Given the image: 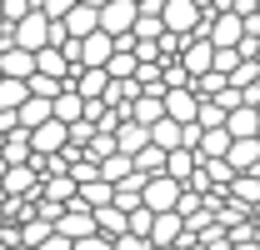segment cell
Instances as JSON below:
<instances>
[{"label": "cell", "mask_w": 260, "mask_h": 250, "mask_svg": "<svg viewBox=\"0 0 260 250\" xmlns=\"http://www.w3.org/2000/svg\"><path fill=\"white\" fill-rule=\"evenodd\" d=\"M10 45H20V50L50 45V15L45 10H25L20 20H10Z\"/></svg>", "instance_id": "6da1fadb"}, {"label": "cell", "mask_w": 260, "mask_h": 250, "mask_svg": "<svg viewBox=\"0 0 260 250\" xmlns=\"http://www.w3.org/2000/svg\"><path fill=\"white\" fill-rule=\"evenodd\" d=\"M175 200H180V180L175 175H165V170L145 175V185H140V205L145 210H175Z\"/></svg>", "instance_id": "7a4b0ae2"}, {"label": "cell", "mask_w": 260, "mask_h": 250, "mask_svg": "<svg viewBox=\"0 0 260 250\" xmlns=\"http://www.w3.org/2000/svg\"><path fill=\"white\" fill-rule=\"evenodd\" d=\"M55 230H60L65 240H80V235H90V230H95V210H90V205H80V200H65L60 215H55Z\"/></svg>", "instance_id": "3957f363"}, {"label": "cell", "mask_w": 260, "mask_h": 250, "mask_svg": "<svg viewBox=\"0 0 260 250\" xmlns=\"http://www.w3.org/2000/svg\"><path fill=\"white\" fill-rule=\"evenodd\" d=\"M200 15H205V10H200L195 0H160V25L175 30V35H190Z\"/></svg>", "instance_id": "277c9868"}, {"label": "cell", "mask_w": 260, "mask_h": 250, "mask_svg": "<svg viewBox=\"0 0 260 250\" xmlns=\"http://www.w3.org/2000/svg\"><path fill=\"white\" fill-rule=\"evenodd\" d=\"M130 20H135V0H105V5H95V25L105 35H125Z\"/></svg>", "instance_id": "5b68a950"}, {"label": "cell", "mask_w": 260, "mask_h": 250, "mask_svg": "<svg viewBox=\"0 0 260 250\" xmlns=\"http://www.w3.org/2000/svg\"><path fill=\"white\" fill-rule=\"evenodd\" d=\"M25 135H30V150H35V155H50V150H60V145H65V120L45 115V120L30 125Z\"/></svg>", "instance_id": "8992f818"}, {"label": "cell", "mask_w": 260, "mask_h": 250, "mask_svg": "<svg viewBox=\"0 0 260 250\" xmlns=\"http://www.w3.org/2000/svg\"><path fill=\"white\" fill-rule=\"evenodd\" d=\"M75 40H80L75 65H105V60H110V50H115V35H105L100 25H95L90 35H75Z\"/></svg>", "instance_id": "52a82bcc"}, {"label": "cell", "mask_w": 260, "mask_h": 250, "mask_svg": "<svg viewBox=\"0 0 260 250\" xmlns=\"http://www.w3.org/2000/svg\"><path fill=\"white\" fill-rule=\"evenodd\" d=\"M35 185H40V175H35L30 160H20V165H5V170H0V190H5V195H35Z\"/></svg>", "instance_id": "ba28073f"}, {"label": "cell", "mask_w": 260, "mask_h": 250, "mask_svg": "<svg viewBox=\"0 0 260 250\" xmlns=\"http://www.w3.org/2000/svg\"><path fill=\"white\" fill-rule=\"evenodd\" d=\"M225 160H230V170H260V140L255 135H230Z\"/></svg>", "instance_id": "9c48e42d"}, {"label": "cell", "mask_w": 260, "mask_h": 250, "mask_svg": "<svg viewBox=\"0 0 260 250\" xmlns=\"http://www.w3.org/2000/svg\"><path fill=\"white\" fill-rule=\"evenodd\" d=\"M35 70V50H20V45H0V75H15L25 80Z\"/></svg>", "instance_id": "30bf717a"}, {"label": "cell", "mask_w": 260, "mask_h": 250, "mask_svg": "<svg viewBox=\"0 0 260 250\" xmlns=\"http://www.w3.org/2000/svg\"><path fill=\"white\" fill-rule=\"evenodd\" d=\"M110 135H115V150H120V155H135V150H140V145L150 140V130H145L140 120H130V115H125L120 125H115Z\"/></svg>", "instance_id": "8fae6325"}, {"label": "cell", "mask_w": 260, "mask_h": 250, "mask_svg": "<svg viewBox=\"0 0 260 250\" xmlns=\"http://www.w3.org/2000/svg\"><path fill=\"white\" fill-rule=\"evenodd\" d=\"M35 195H40V200H55V205L75 200V180H70V170H60V175H40Z\"/></svg>", "instance_id": "7c38bea8"}, {"label": "cell", "mask_w": 260, "mask_h": 250, "mask_svg": "<svg viewBox=\"0 0 260 250\" xmlns=\"http://www.w3.org/2000/svg\"><path fill=\"white\" fill-rule=\"evenodd\" d=\"M125 115H130V120H140V125L160 120V115H165V105H160V90H140V95H135V100L125 105Z\"/></svg>", "instance_id": "4fadbf2b"}, {"label": "cell", "mask_w": 260, "mask_h": 250, "mask_svg": "<svg viewBox=\"0 0 260 250\" xmlns=\"http://www.w3.org/2000/svg\"><path fill=\"white\" fill-rule=\"evenodd\" d=\"M60 25H65V35H90V30H95V5L75 0V5L60 15Z\"/></svg>", "instance_id": "5bb4252c"}, {"label": "cell", "mask_w": 260, "mask_h": 250, "mask_svg": "<svg viewBox=\"0 0 260 250\" xmlns=\"http://www.w3.org/2000/svg\"><path fill=\"white\" fill-rule=\"evenodd\" d=\"M35 70L40 75H55V80H70V60L60 55V45H40L35 50Z\"/></svg>", "instance_id": "9a60e30c"}, {"label": "cell", "mask_w": 260, "mask_h": 250, "mask_svg": "<svg viewBox=\"0 0 260 250\" xmlns=\"http://www.w3.org/2000/svg\"><path fill=\"white\" fill-rule=\"evenodd\" d=\"M225 190L240 200V205H255V200H260V170H235Z\"/></svg>", "instance_id": "2e32d148"}, {"label": "cell", "mask_w": 260, "mask_h": 250, "mask_svg": "<svg viewBox=\"0 0 260 250\" xmlns=\"http://www.w3.org/2000/svg\"><path fill=\"white\" fill-rule=\"evenodd\" d=\"M45 115H50V100H45V95H25V100L15 105V125H20V130H30V125H40Z\"/></svg>", "instance_id": "e0dca14e"}, {"label": "cell", "mask_w": 260, "mask_h": 250, "mask_svg": "<svg viewBox=\"0 0 260 250\" xmlns=\"http://www.w3.org/2000/svg\"><path fill=\"white\" fill-rule=\"evenodd\" d=\"M165 175H175L180 185L190 180V170H195V150H185V145H175V150H165V165H160Z\"/></svg>", "instance_id": "ac0fdd59"}, {"label": "cell", "mask_w": 260, "mask_h": 250, "mask_svg": "<svg viewBox=\"0 0 260 250\" xmlns=\"http://www.w3.org/2000/svg\"><path fill=\"white\" fill-rule=\"evenodd\" d=\"M95 230L110 235V240L125 235V210H120V205H95Z\"/></svg>", "instance_id": "d6986e66"}, {"label": "cell", "mask_w": 260, "mask_h": 250, "mask_svg": "<svg viewBox=\"0 0 260 250\" xmlns=\"http://www.w3.org/2000/svg\"><path fill=\"white\" fill-rule=\"evenodd\" d=\"M145 130H150V140H155L160 150H175V145H180V120H170V115H160V120H150Z\"/></svg>", "instance_id": "ffe728a7"}, {"label": "cell", "mask_w": 260, "mask_h": 250, "mask_svg": "<svg viewBox=\"0 0 260 250\" xmlns=\"http://www.w3.org/2000/svg\"><path fill=\"white\" fill-rule=\"evenodd\" d=\"M130 165H135L140 175H155V170H160V165H165V150H160V145H155V140H145V145H140V150L130 155Z\"/></svg>", "instance_id": "44dd1931"}, {"label": "cell", "mask_w": 260, "mask_h": 250, "mask_svg": "<svg viewBox=\"0 0 260 250\" xmlns=\"http://www.w3.org/2000/svg\"><path fill=\"white\" fill-rule=\"evenodd\" d=\"M25 80H15V75H0V110H15L20 100H25Z\"/></svg>", "instance_id": "7402d4cb"}, {"label": "cell", "mask_w": 260, "mask_h": 250, "mask_svg": "<svg viewBox=\"0 0 260 250\" xmlns=\"http://www.w3.org/2000/svg\"><path fill=\"white\" fill-rule=\"evenodd\" d=\"M165 25H160V15H135L130 20V40H155Z\"/></svg>", "instance_id": "603a6c76"}, {"label": "cell", "mask_w": 260, "mask_h": 250, "mask_svg": "<svg viewBox=\"0 0 260 250\" xmlns=\"http://www.w3.org/2000/svg\"><path fill=\"white\" fill-rule=\"evenodd\" d=\"M70 250H115V245H110V235H100V230H90V235L70 240Z\"/></svg>", "instance_id": "cb8c5ba5"}, {"label": "cell", "mask_w": 260, "mask_h": 250, "mask_svg": "<svg viewBox=\"0 0 260 250\" xmlns=\"http://www.w3.org/2000/svg\"><path fill=\"white\" fill-rule=\"evenodd\" d=\"M110 245H115V250H150V240H145V235H130V230H125V235H115Z\"/></svg>", "instance_id": "d4e9b609"}, {"label": "cell", "mask_w": 260, "mask_h": 250, "mask_svg": "<svg viewBox=\"0 0 260 250\" xmlns=\"http://www.w3.org/2000/svg\"><path fill=\"white\" fill-rule=\"evenodd\" d=\"M70 5H75V0H35V10H45L50 20H60V15L70 10Z\"/></svg>", "instance_id": "484cf974"}, {"label": "cell", "mask_w": 260, "mask_h": 250, "mask_svg": "<svg viewBox=\"0 0 260 250\" xmlns=\"http://www.w3.org/2000/svg\"><path fill=\"white\" fill-rule=\"evenodd\" d=\"M35 250H70V240H65L60 230H50V235H45V240H40Z\"/></svg>", "instance_id": "4316f807"}, {"label": "cell", "mask_w": 260, "mask_h": 250, "mask_svg": "<svg viewBox=\"0 0 260 250\" xmlns=\"http://www.w3.org/2000/svg\"><path fill=\"white\" fill-rule=\"evenodd\" d=\"M0 250H30V245H20V240H15V245H0Z\"/></svg>", "instance_id": "83f0119b"}, {"label": "cell", "mask_w": 260, "mask_h": 250, "mask_svg": "<svg viewBox=\"0 0 260 250\" xmlns=\"http://www.w3.org/2000/svg\"><path fill=\"white\" fill-rule=\"evenodd\" d=\"M150 250H180V245H150Z\"/></svg>", "instance_id": "f1b7e54d"}, {"label": "cell", "mask_w": 260, "mask_h": 250, "mask_svg": "<svg viewBox=\"0 0 260 250\" xmlns=\"http://www.w3.org/2000/svg\"><path fill=\"white\" fill-rule=\"evenodd\" d=\"M0 205H5V190H0Z\"/></svg>", "instance_id": "f546056e"}, {"label": "cell", "mask_w": 260, "mask_h": 250, "mask_svg": "<svg viewBox=\"0 0 260 250\" xmlns=\"http://www.w3.org/2000/svg\"><path fill=\"white\" fill-rule=\"evenodd\" d=\"M255 15H260V0H255Z\"/></svg>", "instance_id": "4dcf8cb0"}]
</instances>
